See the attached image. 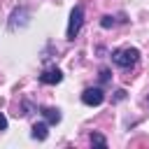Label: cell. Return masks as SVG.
I'll list each match as a JSON object with an SVG mask.
<instances>
[{
  "label": "cell",
  "instance_id": "obj_1",
  "mask_svg": "<svg viewBox=\"0 0 149 149\" xmlns=\"http://www.w3.org/2000/svg\"><path fill=\"white\" fill-rule=\"evenodd\" d=\"M112 61H114V65L128 70V68H133V65L140 61V51H137L135 47H121V49H116V51L112 54Z\"/></svg>",
  "mask_w": 149,
  "mask_h": 149
},
{
  "label": "cell",
  "instance_id": "obj_2",
  "mask_svg": "<svg viewBox=\"0 0 149 149\" xmlns=\"http://www.w3.org/2000/svg\"><path fill=\"white\" fill-rule=\"evenodd\" d=\"M81 23H84V7L81 5H74L72 12H70V21H68V40H74L79 35Z\"/></svg>",
  "mask_w": 149,
  "mask_h": 149
},
{
  "label": "cell",
  "instance_id": "obj_3",
  "mask_svg": "<svg viewBox=\"0 0 149 149\" xmlns=\"http://www.w3.org/2000/svg\"><path fill=\"white\" fill-rule=\"evenodd\" d=\"M102 100H105L102 88H86L81 93V102L88 105V107H98V105H102Z\"/></svg>",
  "mask_w": 149,
  "mask_h": 149
},
{
  "label": "cell",
  "instance_id": "obj_4",
  "mask_svg": "<svg viewBox=\"0 0 149 149\" xmlns=\"http://www.w3.org/2000/svg\"><path fill=\"white\" fill-rule=\"evenodd\" d=\"M40 81L42 84H61L63 81V72L58 68H49V70H44L40 74Z\"/></svg>",
  "mask_w": 149,
  "mask_h": 149
},
{
  "label": "cell",
  "instance_id": "obj_5",
  "mask_svg": "<svg viewBox=\"0 0 149 149\" xmlns=\"http://www.w3.org/2000/svg\"><path fill=\"white\" fill-rule=\"evenodd\" d=\"M42 116L47 119V123H58L61 121V109L58 107H42Z\"/></svg>",
  "mask_w": 149,
  "mask_h": 149
},
{
  "label": "cell",
  "instance_id": "obj_6",
  "mask_svg": "<svg viewBox=\"0 0 149 149\" xmlns=\"http://www.w3.org/2000/svg\"><path fill=\"white\" fill-rule=\"evenodd\" d=\"M47 128H49V123H35L33 130H30V137H33V140H40V142L47 140V135H49Z\"/></svg>",
  "mask_w": 149,
  "mask_h": 149
},
{
  "label": "cell",
  "instance_id": "obj_7",
  "mask_svg": "<svg viewBox=\"0 0 149 149\" xmlns=\"http://www.w3.org/2000/svg\"><path fill=\"white\" fill-rule=\"evenodd\" d=\"M91 144H95V147H107V140H105V135L93 133V135H91Z\"/></svg>",
  "mask_w": 149,
  "mask_h": 149
},
{
  "label": "cell",
  "instance_id": "obj_8",
  "mask_svg": "<svg viewBox=\"0 0 149 149\" xmlns=\"http://www.w3.org/2000/svg\"><path fill=\"white\" fill-rule=\"evenodd\" d=\"M100 26H102V28H114V26H116V19L107 14V16H102V19H100Z\"/></svg>",
  "mask_w": 149,
  "mask_h": 149
},
{
  "label": "cell",
  "instance_id": "obj_9",
  "mask_svg": "<svg viewBox=\"0 0 149 149\" xmlns=\"http://www.w3.org/2000/svg\"><path fill=\"white\" fill-rule=\"evenodd\" d=\"M0 130H7V116L0 112Z\"/></svg>",
  "mask_w": 149,
  "mask_h": 149
},
{
  "label": "cell",
  "instance_id": "obj_10",
  "mask_svg": "<svg viewBox=\"0 0 149 149\" xmlns=\"http://www.w3.org/2000/svg\"><path fill=\"white\" fill-rule=\"evenodd\" d=\"M100 79L107 81V79H109V70H100Z\"/></svg>",
  "mask_w": 149,
  "mask_h": 149
},
{
  "label": "cell",
  "instance_id": "obj_11",
  "mask_svg": "<svg viewBox=\"0 0 149 149\" xmlns=\"http://www.w3.org/2000/svg\"><path fill=\"white\" fill-rule=\"evenodd\" d=\"M147 105H149V98H147Z\"/></svg>",
  "mask_w": 149,
  "mask_h": 149
}]
</instances>
